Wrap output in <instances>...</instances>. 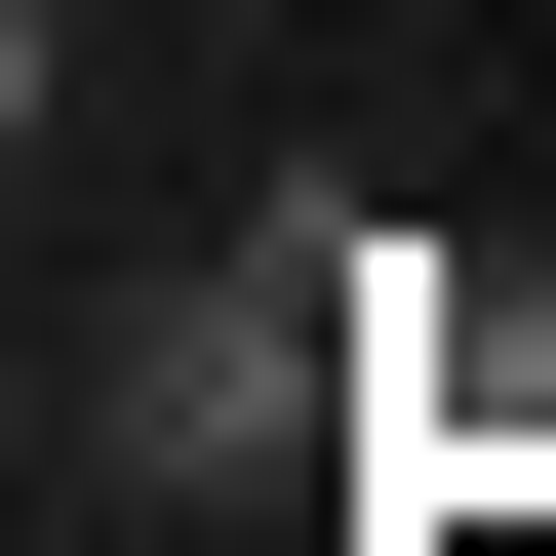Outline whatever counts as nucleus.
Returning a JSON list of instances; mask_svg holds the SVG:
<instances>
[{"instance_id": "nucleus-1", "label": "nucleus", "mask_w": 556, "mask_h": 556, "mask_svg": "<svg viewBox=\"0 0 556 556\" xmlns=\"http://www.w3.org/2000/svg\"><path fill=\"white\" fill-rule=\"evenodd\" d=\"M318 318H358L318 239H239V278H160V318L80 358V477H160V517H199V477H278V438H318Z\"/></svg>"}]
</instances>
